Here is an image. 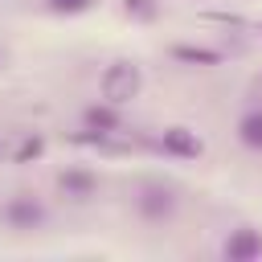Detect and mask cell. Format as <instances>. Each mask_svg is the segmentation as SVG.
<instances>
[{
	"instance_id": "cell-3",
	"label": "cell",
	"mask_w": 262,
	"mask_h": 262,
	"mask_svg": "<svg viewBox=\"0 0 262 262\" xmlns=\"http://www.w3.org/2000/svg\"><path fill=\"white\" fill-rule=\"evenodd\" d=\"M82 127H86V135H78L82 143H106L111 135H119L123 131V115H119V106L115 102H90V106H82Z\"/></svg>"
},
{
	"instance_id": "cell-5",
	"label": "cell",
	"mask_w": 262,
	"mask_h": 262,
	"mask_svg": "<svg viewBox=\"0 0 262 262\" xmlns=\"http://www.w3.org/2000/svg\"><path fill=\"white\" fill-rule=\"evenodd\" d=\"M160 151L172 156V160H201V156H205V139H201L192 127H164Z\"/></svg>"
},
{
	"instance_id": "cell-7",
	"label": "cell",
	"mask_w": 262,
	"mask_h": 262,
	"mask_svg": "<svg viewBox=\"0 0 262 262\" xmlns=\"http://www.w3.org/2000/svg\"><path fill=\"white\" fill-rule=\"evenodd\" d=\"M57 192L66 196V201H90L94 192H98V176L90 172V168H66L61 176H57Z\"/></svg>"
},
{
	"instance_id": "cell-1",
	"label": "cell",
	"mask_w": 262,
	"mask_h": 262,
	"mask_svg": "<svg viewBox=\"0 0 262 262\" xmlns=\"http://www.w3.org/2000/svg\"><path fill=\"white\" fill-rule=\"evenodd\" d=\"M98 90H102L106 102L127 106V102L139 98V90H143V70H139L135 61H111V66L102 70V78H98Z\"/></svg>"
},
{
	"instance_id": "cell-4",
	"label": "cell",
	"mask_w": 262,
	"mask_h": 262,
	"mask_svg": "<svg viewBox=\"0 0 262 262\" xmlns=\"http://www.w3.org/2000/svg\"><path fill=\"white\" fill-rule=\"evenodd\" d=\"M0 217H4V225L8 229H20V233H29V229H41L45 221H49V209L37 201V196H29V192H16L4 209H0Z\"/></svg>"
},
{
	"instance_id": "cell-11",
	"label": "cell",
	"mask_w": 262,
	"mask_h": 262,
	"mask_svg": "<svg viewBox=\"0 0 262 262\" xmlns=\"http://www.w3.org/2000/svg\"><path fill=\"white\" fill-rule=\"evenodd\" d=\"M123 8H127L131 20H156V12H160L156 0H123Z\"/></svg>"
},
{
	"instance_id": "cell-8",
	"label": "cell",
	"mask_w": 262,
	"mask_h": 262,
	"mask_svg": "<svg viewBox=\"0 0 262 262\" xmlns=\"http://www.w3.org/2000/svg\"><path fill=\"white\" fill-rule=\"evenodd\" d=\"M237 139H242V147L262 151V106H250V111L237 119Z\"/></svg>"
},
{
	"instance_id": "cell-6",
	"label": "cell",
	"mask_w": 262,
	"mask_h": 262,
	"mask_svg": "<svg viewBox=\"0 0 262 262\" xmlns=\"http://www.w3.org/2000/svg\"><path fill=\"white\" fill-rule=\"evenodd\" d=\"M221 258H225V262H254V258H262V233L250 229V225H237V229L225 237Z\"/></svg>"
},
{
	"instance_id": "cell-2",
	"label": "cell",
	"mask_w": 262,
	"mask_h": 262,
	"mask_svg": "<svg viewBox=\"0 0 262 262\" xmlns=\"http://www.w3.org/2000/svg\"><path fill=\"white\" fill-rule=\"evenodd\" d=\"M176 209H180L176 188H168V184H160V180H143V184H139V192H135V213H139L147 225H168V221L176 217Z\"/></svg>"
},
{
	"instance_id": "cell-10",
	"label": "cell",
	"mask_w": 262,
	"mask_h": 262,
	"mask_svg": "<svg viewBox=\"0 0 262 262\" xmlns=\"http://www.w3.org/2000/svg\"><path fill=\"white\" fill-rule=\"evenodd\" d=\"M45 156V139L41 135H25L16 147H12V164H33V160H41Z\"/></svg>"
},
{
	"instance_id": "cell-9",
	"label": "cell",
	"mask_w": 262,
	"mask_h": 262,
	"mask_svg": "<svg viewBox=\"0 0 262 262\" xmlns=\"http://www.w3.org/2000/svg\"><path fill=\"white\" fill-rule=\"evenodd\" d=\"M172 57L184 66H221L225 61L221 49H205V45H172Z\"/></svg>"
},
{
	"instance_id": "cell-12",
	"label": "cell",
	"mask_w": 262,
	"mask_h": 262,
	"mask_svg": "<svg viewBox=\"0 0 262 262\" xmlns=\"http://www.w3.org/2000/svg\"><path fill=\"white\" fill-rule=\"evenodd\" d=\"M94 0H45V8L53 12V16H78V12H86Z\"/></svg>"
}]
</instances>
